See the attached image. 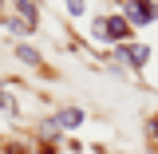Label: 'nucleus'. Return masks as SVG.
Wrapping results in <instances>:
<instances>
[{
  "instance_id": "f257e3e1",
  "label": "nucleus",
  "mask_w": 158,
  "mask_h": 154,
  "mask_svg": "<svg viewBox=\"0 0 158 154\" xmlns=\"http://www.w3.org/2000/svg\"><path fill=\"white\" fill-rule=\"evenodd\" d=\"M8 16H0L4 20V32L8 36H16V40H28V36H36L40 32V0H8Z\"/></svg>"
},
{
  "instance_id": "f03ea898",
  "label": "nucleus",
  "mask_w": 158,
  "mask_h": 154,
  "mask_svg": "<svg viewBox=\"0 0 158 154\" xmlns=\"http://www.w3.org/2000/svg\"><path fill=\"white\" fill-rule=\"evenodd\" d=\"M150 48L142 44V40H131V44H115L111 52H107V59H111V67H118V71H142L146 63H150Z\"/></svg>"
},
{
  "instance_id": "7ed1b4c3",
  "label": "nucleus",
  "mask_w": 158,
  "mask_h": 154,
  "mask_svg": "<svg viewBox=\"0 0 158 154\" xmlns=\"http://www.w3.org/2000/svg\"><path fill=\"white\" fill-rule=\"evenodd\" d=\"M115 8L127 16V24H131L135 32H142V28L158 24V8H154V0H115Z\"/></svg>"
},
{
  "instance_id": "20e7f679",
  "label": "nucleus",
  "mask_w": 158,
  "mask_h": 154,
  "mask_svg": "<svg viewBox=\"0 0 158 154\" xmlns=\"http://www.w3.org/2000/svg\"><path fill=\"white\" fill-rule=\"evenodd\" d=\"M52 119L59 123L63 135H75L79 127H87V107H79V103H63V107L52 111Z\"/></svg>"
},
{
  "instance_id": "39448f33",
  "label": "nucleus",
  "mask_w": 158,
  "mask_h": 154,
  "mask_svg": "<svg viewBox=\"0 0 158 154\" xmlns=\"http://www.w3.org/2000/svg\"><path fill=\"white\" fill-rule=\"evenodd\" d=\"M107 40H111V48H115V44H131V40H138V32L127 24L123 12H107Z\"/></svg>"
},
{
  "instance_id": "423d86ee",
  "label": "nucleus",
  "mask_w": 158,
  "mask_h": 154,
  "mask_svg": "<svg viewBox=\"0 0 158 154\" xmlns=\"http://www.w3.org/2000/svg\"><path fill=\"white\" fill-rule=\"evenodd\" d=\"M12 59H16L24 71H44V52H40L36 44H28V40H20L16 48H12Z\"/></svg>"
},
{
  "instance_id": "0eeeda50",
  "label": "nucleus",
  "mask_w": 158,
  "mask_h": 154,
  "mask_svg": "<svg viewBox=\"0 0 158 154\" xmlns=\"http://www.w3.org/2000/svg\"><path fill=\"white\" fill-rule=\"evenodd\" d=\"M0 115H8V119H20V115H24V111H20V99L12 95L4 83H0Z\"/></svg>"
},
{
  "instance_id": "6e6552de",
  "label": "nucleus",
  "mask_w": 158,
  "mask_h": 154,
  "mask_svg": "<svg viewBox=\"0 0 158 154\" xmlns=\"http://www.w3.org/2000/svg\"><path fill=\"white\" fill-rule=\"evenodd\" d=\"M91 40H95L99 48H107V52H111V40H107V12H99V16L91 20Z\"/></svg>"
},
{
  "instance_id": "1a4fd4ad",
  "label": "nucleus",
  "mask_w": 158,
  "mask_h": 154,
  "mask_svg": "<svg viewBox=\"0 0 158 154\" xmlns=\"http://www.w3.org/2000/svg\"><path fill=\"white\" fill-rule=\"evenodd\" d=\"M142 135H146V142H150V150H158V111L142 123Z\"/></svg>"
},
{
  "instance_id": "9d476101",
  "label": "nucleus",
  "mask_w": 158,
  "mask_h": 154,
  "mask_svg": "<svg viewBox=\"0 0 158 154\" xmlns=\"http://www.w3.org/2000/svg\"><path fill=\"white\" fill-rule=\"evenodd\" d=\"M0 154H32V142H16V138H8V142L0 146Z\"/></svg>"
},
{
  "instance_id": "9b49d317",
  "label": "nucleus",
  "mask_w": 158,
  "mask_h": 154,
  "mask_svg": "<svg viewBox=\"0 0 158 154\" xmlns=\"http://www.w3.org/2000/svg\"><path fill=\"white\" fill-rule=\"evenodd\" d=\"M63 8H67V16H83L87 12V0H63Z\"/></svg>"
},
{
  "instance_id": "f8f14e48",
  "label": "nucleus",
  "mask_w": 158,
  "mask_h": 154,
  "mask_svg": "<svg viewBox=\"0 0 158 154\" xmlns=\"http://www.w3.org/2000/svg\"><path fill=\"white\" fill-rule=\"evenodd\" d=\"M4 8H8V0H0V16H4Z\"/></svg>"
},
{
  "instance_id": "ddd939ff",
  "label": "nucleus",
  "mask_w": 158,
  "mask_h": 154,
  "mask_svg": "<svg viewBox=\"0 0 158 154\" xmlns=\"http://www.w3.org/2000/svg\"><path fill=\"white\" fill-rule=\"evenodd\" d=\"M154 8H158V0H154Z\"/></svg>"
}]
</instances>
